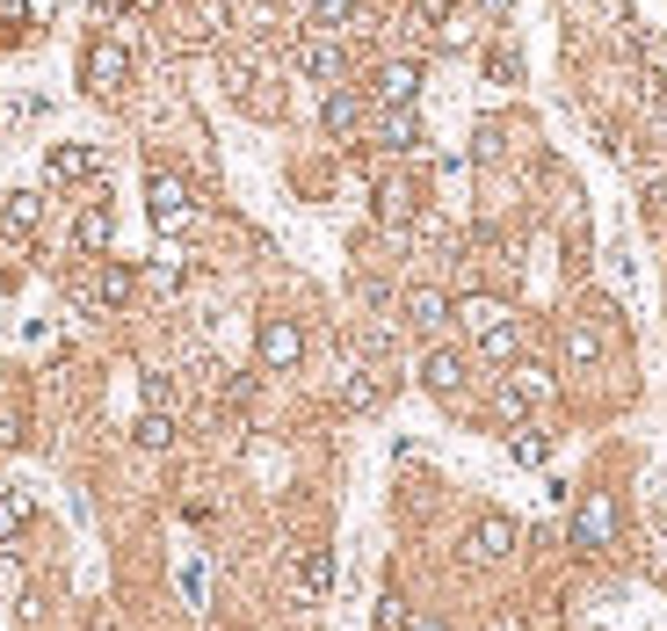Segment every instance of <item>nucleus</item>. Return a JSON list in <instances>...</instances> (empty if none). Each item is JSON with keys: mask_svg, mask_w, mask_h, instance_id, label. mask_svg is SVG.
<instances>
[{"mask_svg": "<svg viewBox=\"0 0 667 631\" xmlns=\"http://www.w3.org/2000/svg\"><path fill=\"white\" fill-rule=\"evenodd\" d=\"M414 211H421L414 182H378V218L384 225H414Z\"/></svg>", "mask_w": 667, "mask_h": 631, "instance_id": "nucleus-18", "label": "nucleus"}, {"mask_svg": "<svg viewBox=\"0 0 667 631\" xmlns=\"http://www.w3.org/2000/svg\"><path fill=\"white\" fill-rule=\"evenodd\" d=\"M406 631H450L443 617H406Z\"/></svg>", "mask_w": 667, "mask_h": 631, "instance_id": "nucleus-31", "label": "nucleus"}, {"mask_svg": "<svg viewBox=\"0 0 667 631\" xmlns=\"http://www.w3.org/2000/svg\"><path fill=\"white\" fill-rule=\"evenodd\" d=\"M370 95H378V109H414V95H421V59H392V66H378Z\"/></svg>", "mask_w": 667, "mask_h": 631, "instance_id": "nucleus-8", "label": "nucleus"}, {"mask_svg": "<svg viewBox=\"0 0 667 631\" xmlns=\"http://www.w3.org/2000/svg\"><path fill=\"white\" fill-rule=\"evenodd\" d=\"M37 218H44V197L15 189V197L0 204V254H22V247L37 240Z\"/></svg>", "mask_w": 667, "mask_h": 631, "instance_id": "nucleus-7", "label": "nucleus"}, {"mask_svg": "<svg viewBox=\"0 0 667 631\" xmlns=\"http://www.w3.org/2000/svg\"><path fill=\"white\" fill-rule=\"evenodd\" d=\"M131 290H139V276H131L123 262H87L81 276H73V298H81V312H117Z\"/></svg>", "mask_w": 667, "mask_h": 631, "instance_id": "nucleus-2", "label": "nucleus"}, {"mask_svg": "<svg viewBox=\"0 0 667 631\" xmlns=\"http://www.w3.org/2000/svg\"><path fill=\"white\" fill-rule=\"evenodd\" d=\"M479 356H493V364H515V356H523V326H515V320L493 326V334L479 342Z\"/></svg>", "mask_w": 667, "mask_h": 631, "instance_id": "nucleus-24", "label": "nucleus"}, {"mask_svg": "<svg viewBox=\"0 0 667 631\" xmlns=\"http://www.w3.org/2000/svg\"><path fill=\"white\" fill-rule=\"evenodd\" d=\"M595 356H603V334H595V320H573L567 326V364H595Z\"/></svg>", "mask_w": 667, "mask_h": 631, "instance_id": "nucleus-22", "label": "nucleus"}, {"mask_svg": "<svg viewBox=\"0 0 667 631\" xmlns=\"http://www.w3.org/2000/svg\"><path fill=\"white\" fill-rule=\"evenodd\" d=\"M175 400H182L175 378H167V370H145V407H153V414H175Z\"/></svg>", "mask_w": 667, "mask_h": 631, "instance_id": "nucleus-25", "label": "nucleus"}, {"mask_svg": "<svg viewBox=\"0 0 667 631\" xmlns=\"http://www.w3.org/2000/svg\"><path fill=\"white\" fill-rule=\"evenodd\" d=\"M320 123L334 131V139H348V131L364 123V95H348V87H334V95H326V109H320Z\"/></svg>", "mask_w": 667, "mask_h": 631, "instance_id": "nucleus-19", "label": "nucleus"}, {"mask_svg": "<svg viewBox=\"0 0 667 631\" xmlns=\"http://www.w3.org/2000/svg\"><path fill=\"white\" fill-rule=\"evenodd\" d=\"M305 8H312V29H326V37H348L364 22V0H305Z\"/></svg>", "mask_w": 667, "mask_h": 631, "instance_id": "nucleus-15", "label": "nucleus"}, {"mask_svg": "<svg viewBox=\"0 0 667 631\" xmlns=\"http://www.w3.org/2000/svg\"><path fill=\"white\" fill-rule=\"evenodd\" d=\"M406 326H414V334H443L450 326V298L436 284H414L406 290Z\"/></svg>", "mask_w": 667, "mask_h": 631, "instance_id": "nucleus-12", "label": "nucleus"}, {"mask_svg": "<svg viewBox=\"0 0 667 631\" xmlns=\"http://www.w3.org/2000/svg\"><path fill=\"white\" fill-rule=\"evenodd\" d=\"M15 443H22V414L8 407V414H0V450H15Z\"/></svg>", "mask_w": 667, "mask_h": 631, "instance_id": "nucleus-30", "label": "nucleus"}, {"mask_svg": "<svg viewBox=\"0 0 667 631\" xmlns=\"http://www.w3.org/2000/svg\"><path fill=\"white\" fill-rule=\"evenodd\" d=\"M290 581H298V595H312V603H320V595L334 588V559H326V551H298Z\"/></svg>", "mask_w": 667, "mask_h": 631, "instance_id": "nucleus-17", "label": "nucleus"}, {"mask_svg": "<svg viewBox=\"0 0 667 631\" xmlns=\"http://www.w3.org/2000/svg\"><path fill=\"white\" fill-rule=\"evenodd\" d=\"M145 284L160 290V298H175V290H182V262H153V276H145Z\"/></svg>", "mask_w": 667, "mask_h": 631, "instance_id": "nucleus-26", "label": "nucleus"}, {"mask_svg": "<svg viewBox=\"0 0 667 631\" xmlns=\"http://www.w3.org/2000/svg\"><path fill=\"white\" fill-rule=\"evenodd\" d=\"M378 145L384 153H421V117H414V109H384L378 117Z\"/></svg>", "mask_w": 667, "mask_h": 631, "instance_id": "nucleus-13", "label": "nucleus"}, {"mask_svg": "<svg viewBox=\"0 0 667 631\" xmlns=\"http://www.w3.org/2000/svg\"><path fill=\"white\" fill-rule=\"evenodd\" d=\"M450 8H457V0H414V22H436V29H443Z\"/></svg>", "mask_w": 667, "mask_h": 631, "instance_id": "nucleus-28", "label": "nucleus"}, {"mask_svg": "<svg viewBox=\"0 0 667 631\" xmlns=\"http://www.w3.org/2000/svg\"><path fill=\"white\" fill-rule=\"evenodd\" d=\"M508 551H515V523H508V515H479L472 537H465V559L472 567H501Z\"/></svg>", "mask_w": 667, "mask_h": 631, "instance_id": "nucleus-9", "label": "nucleus"}, {"mask_svg": "<svg viewBox=\"0 0 667 631\" xmlns=\"http://www.w3.org/2000/svg\"><path fill=\"white\" fill-rule=\"evenodd\" d=\"M145 204H153V225H160V233H189V225H196V189H189L182 175H153V182H145Z\"/></svg>", "mask_w": 667, "mask_h": 631, "instance_id": "nucleus-5", "label": "nucleus"}, {"mask_svg": "<svg viewBox=\"0 0 667 631\" xmlns=\"http://www.w3.org/2000/svg\"><path fill=\"white\" fill-rule=\"evenodd\" d=\"M342 400H348V407H378V400H384V385H370V378H356V385H348Z\"/></svg>", "mask_w": 667, "mask_h": 631, "instance_id": "nucleus-29", "label": "nucleus"}, {"mask_svg": "<svg viewBox=\"0 0 667 631\" xmlns=\"http://www.w3.org/2000/svg\"><path fill=\"white\" fill-rule=\"evenodd\" d=\"M81 81H87V95L117 103L123 81H131V51H123L117 37H95V44H87V59H81Z\"/></svg>", "mask_w": 667, "mask_h": 631, "instance_id": "nucleus-3", "label": "nucleus"}, {"mask_svg": "<svg viewBox=\"0 0 667 631\" xmlns=\"http://www.w3.org/2000/svg\"><path fill=\"white\" fill-rule=\"evenodd\" d=\"M479 8H486V15H508V8H515V0H479Z\"/></svg>", "mask_w": 667, "mask_h": 631, "instance_id": "nucleus-32", "label": "nucleus"}, {"mask_svg": "<svg viewBox=\"0 0 667 631\" xmlns=\"http://www.w3.org/2000/svg\"><path fill=\"white\" fill-rule=\"evenodd\" d=\"M109 233H117V225H109V211H102V204H87L81 218H73V247H81V254H102Z\"/></svg>", "mask_w": 667, "mask_h": 631, "instance_id": "nucleus-20", "label": "nucleus"}, {"mask_svg": "<svg viewBox=\"0 0 667 631\" xmlns=\"http://www.w3.org/2000/svg\"><path fill=\"white\" fill-rule=\"evenodd\" d=\"M378 631H406V603H400V595H384V603H378Z\"/></svg>", "mask_w": 667, "mask_h": 631, "instance_id": "nucleus-27", "label": "nucleus"}, {"mask_svg": "<svg viewBox=\"0 0 667 631\" xmlns=\"http://www.w3.org/2000/svg\"><path fill=\"white\" fill-rule=\"evenodd\" d=\"M617 493H581L573 501V523H567V545L581 551V559H603L609 545H617Z\"/></svg>", "mask_w": 667, "mask_h": 631, "instance_id": "nucleus-1", "label": "nucleus"}, {"mask_svg": "<svg viewBox=\"0 0 667 631\" xmlns=\"http://www.w3.org/2000/svg\"><path fill=\"white\" fill-rule=\"evenodd\" d=\"M44 175H51V182H95L102 153L95 145H51V153H44Z\"/></svg>", "mask_w": 667, "mask_h": 631, "instance_id": "nucleus-11", "label": "nucleus"}, {"mask_svg": "<svg viewBox=\"0 0 667 631\" xmlns=\"http://www.w3.org/2000/svg\"><path fill=\"white\" fill-rule=\"evenodd\" d=\"M298 73H312V81H334V73H342V44L326 37V29H320V37H305V44H298Z\"/></svg>", "mask_w": 667, "mask_h": 631, "instance_id": "nucleus-14", "label": "nucleus"}, {"mask_svg": "<svg viewBox=\"0 0 667 631\" xmlns=\"http://www.w3.org/2000/svg\"><path fill=\"white\" fill-rule=\"evenodd\" d=\"M131 436H139V450H175V414H153V407H145Z\"/></svg>", "mask_w": 667, "mask_h": 631, "instance_id": "nucleus-23", "label": "nucleus"}, {"mask_svg": "<svg viewBox=\"0 0 667 631\" xmlns=\"http://www.w3.org/2000/svg\"><path fill=\"white\" fill-rule=\"evenodd\" d=\"M450 320H465L472 342H486V334H493V326H508L515 312H508L501 298H479V290H472V298H450Z\"/></svg>", "mask_w": 667, "mask_h": 631, "instance_id": "nucleus-10", "label": "nucleus"}, {"mask_svg": "<svg viewBox=\"0 0 667 631\" xmlns=\"http://www.w3.org/2000/svg\"><path fill=\"white\" fill-rule=\"evenodd\" d=\"M22 529H29V493L0 487V545H15Z\"/></svg>", "mask_w": 667, "mask_h": 631, "instance_id": "nucleus-21", "label": "nucleus"}, {"mask_svg": "<svg viewBox=\"0 0 667 631\" xmlns=\"http://www.w3.org/2000/svg\"><path fill=\"white\" fill-rule=\"evenodd\" d=\"M421 385L436 392L443 407H457V400H465V385H472V364L457 356V348H428V356H421Z\"/></svg>", "mask_w": 667, "mask_h": 631, "instance_id": "nucleus-6", "label": "nucleus"}, {"mask_svg": "<svg viewBox=\"0 0 667 631\" xmlns=\"http://www.w3.org/2000/svg\"><path fill=\"white\" fill-rule=\"evenodd\" d=\"M254 364L262 370H298L305 364V326L284 320V312H269V320L254 326Z\"/></svg>", "mask_w": 667, "mask_h": 631, "instance_id": "nucleus-4", "label": "nucleus"}, {"mask_svg": "<svg viewBox=\"0 0 667 631\" xmlns=\"http://www.w3.org/2000/svg\"><path fill=\"white\" fill-rule=\"evenodd\" d=\"M508 457H515V465H529V472L551 465V436H545L537 421H515V436H508Z\"/></svg>", "mask_w": 667, "mask_h": 631, "instance_id": "nucleus-16", "label": "nucleus"}]
</instances>
